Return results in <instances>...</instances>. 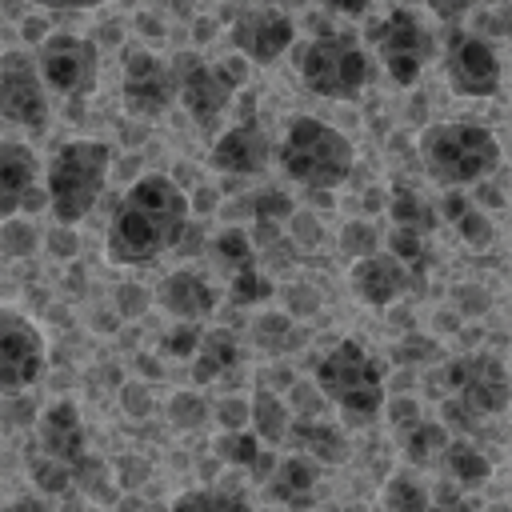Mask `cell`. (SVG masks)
<instances>
[{"label": "cell", "mask_w": 512, "mask_h": 512, "mask_svg": "<svg viewBox=\"0 0 512 512\" xmlns=\"http://www.w3.org/2000/svg\"><path fill=\"white\" fill-rule=\"evenodd\" d=\"M148 300H152V296H148L144 284H120V288H116V312L128 316V320L140 316V312H148Z\"/></svg>", "instance_id": "b9f144b4"}, {"label": "cell", "mask_w": 512, "mask_h": 512, "mask_svg": "<svg viewBox=\"0 0 512 512\" xmlns=\"http://www.w3.org/2000/svg\"><path fill=\"white\" fill-rule=\"evenodd\" d=\"M212 252H216V264L228 268V276H236L244 268H256V244H252V236L244 228H224L216 236Z\"/></svg>", "instance_id": "836d02e7"}, {"label": "cell", "mask_w": 512, "mask_h": 512, "mask_svg": "<svg viewBox=\"0 0 512 512\" xmlns=\"http://www.w3.org/2000/svg\"><path fill=\"white\" fill-rule=\"evenodd\" d=\"M376 252H380V232L368 220H348L340 228V256H348L356 264V260L376 256Z\"/></svg>", "instance_id": "8d00e7d4"}, {"label": "cell", "mask_w": 512, "mask_h": 512, "mask_svg": "<svg viewBox=\"0 0 512 512\" xmlns=\"http://www.w3.org/2000/svg\"><path fill=\"white\" fill-rule=\"evenodd\" d=\"M300 80L312 96L356 100L372 80V60L352 32H320L300 52Z\"/></svg>", "instance_id": "52a82bcc"}, {"label": "cell", "mask_w": 512, "mask_h": 512, "mask_svg": "<svg viewBox=\"0 0 512 512\" xmlns=\"http://www.w3.org/2000/svg\"><path fill=\"white\" fill-rule=\"evenodd\" d=\"M156 304L176 316V324H200L216 312L220 292L212 288V280L196 268H176L156 284Z\"/></svg>", "instance_id": "d6986e66"}, {"label": "cell", "mask_w": 512, "mask_h": 512, "mask_svg": "<svg viewBox=\"0 0 512 512\" xmlns=\"http://www.w3.org/2000/svg\"><path fill=\"white\" fill-rule=\"evenodd\" d=\"M428 488H424V480H416L412 472H396L388 484H384V496H380V504H384V512H428Z\"/></svg>", "instance_id": "d6a6232c"}, {"label": "cell", "mask_w": 512, "mask_h": 512, "mask_svg": "<svg viewBox=\"0 0 512 512\" xmlns=\"http://www.w3.org/2000/svg\"><path fill=\"white\" fill-rule=\"evenodd\" d=\"M252 340L260 352H272V356H284V352H296L308 332L288 316V312H260L256 324H252Z\"/></svg>", "instance_id": "f1b7e54d"}, {"label": "cell", "mask_w": 512, "mask_h": 512, "mask_svg": "<svg viewBox=\"0 0 512 512\" xmlns=\"http://www.w3.org/2000/svg\"><path fill=\"white\" fill-rule=\"evenodd\" d=\"M120 100L132 116L140 120H156L172 108L176 100V84H172V64H164L156 52L148 48H132L124 52V68H120Z\"/></svg>", "instance_id": "4fadbf2b"}, {"label": "cell", "mask_w": 512, "mask_h": 512, "mask_svg": "<svg viewBox=\"0 0 512 512\" xmlns=\"http://www.w3.org/2000/svg\"><path fill=\"white\" fill-rule=\"evenodd\" d=\"M36 72L48 92L76 100L96 84L100 48H96V40H84L76 32H48L36 52Z\"/></svg>", "instance_id": "9c48e42d"}, {"label": "cell", "mask_w": 512, "mask_h": 512, "mask_svg": "<svg viewBox=\"0 0 512 512\" xmlns=\"http://www.w3.org/2000/svg\"><path fill=\"white\" fill-rule=\"evenodd\" d=\"M200 324H172L164 336H160V352L172 356V360H192L196 348H200Z\"/></svg>", "instance_id": "f35d334b"}, {"label": "cell", "mask_w": 512, "mask_h": 512, "mask_svg": "<svg viewBox=\"0 0 512 512\" xmlns=\"http://www.w3.org/2000/svg\"><path fill=\"white\" fill-rule=\"evenodd\" d=\"M192 200L188 192L164 176V172H144L128 184L120 196L108 232H104V256L116 268H144L156 264L164 252H172L184 232H188Z\"/></svg>", "instance_id": "6da1fadb"}, {"label": "cell", "mask_w": 512, "mask_h": 512, "mask_svg": "<svg viewBox=\"0 0 512 512\" xmlns=\"http://www.w3.org/2000/svg\"><path fill=\"white\" fill-rule=\"evenodd\" d=\"M252 208H256V220H260V224H276V220H284V216L292 212V204H288L280 192H264Z\"/></svg>", "instance_id": "ee69618b"}, {"label": "cell", "mask_w": 512, "mask_h": 512, "mask_svg": "<svg viewBox=\"0 0 512 512\" xmlns=\"http://www.w3.org/2000/svg\"><path fill=\"white\" fill-rule=\"evenodd\" d=\"M432 356H436V340H424V336H420V340L412 336V340H404V344L396 348V360H400V364H412V360L420 364V360H432Z\"/></svg>", "instance_id": "7dc6e473"}, {"label": "cell", "mask_w": 512, "mask_h": 512, "mask_svg": "<svg viewBox=\"0 0 512 512\" xmlns=\"http://www.w3.org/2000/svg\"><path fill=\"white\" fill-rule=\"evenodd\" d=\"M348 284H352V292H356L360 304H368V308H388V304H396V300L412 288V272H408L396 256L376 252V256H364V260L352 264Z\"/></svg>", "instance_id": "ffe728a7"}, {"label": "cell", "mask_w": 512, "mask_h": 512, "mask_svg": "<svg viewBox=\"0 0 512 512\" xmlns=\"http://www.w3.org/2000/svg\"><path fill=\"white\" fill-rule=\"evenodd\" d=\"M420 164L432 184L456 192L500 168V140L480 120H436L420 132Z\"/></svg>", "instance_id": "3957f363"}, {"label": "cell", "mask_w": 512, "mask_h": 512, "mask_svg": "<svg viewBox=\"0 0 512 512\" xmlns=\"http://www.w3.org/2000/svg\"><path fill=\"white\" fill-rule=\"evenodd\" d=\"M248 428L260 444H284L292 428V412L272 388H256L248 396Z\"/></svg>", "instance_id": "d4e9b609"}, {"label": "cell", "mask_w": 512, "mask_h": 512, "mask_svg": "<svg viewBox=\"0 0 512 512\" xmlns=\"http://www.w3.org/2000/svg\"><path fill=\"white\" fill-rule=\"evenodd\" d=\"M172 84H176V100L184 104V112H188L200 128L212 132V128L220 124L228 100H232V92H228V84L216 76V68H212L204 56H196V52H180V56L172 60Z\"/></svg>", "instance_id": "9a60e30c"}, {"label": "cell", "mask_w": 512, "mask_h": 512, "mask_svg": "<svg viewBox=\"0 0 512 512\" xmlns=\"http://www.w3.org/2000/svg\"><path fill=\"white\" fill-rule=\"evenodd\" d=\"M232 44H236V56L252 60V64H272L280 60L292 40H296V20L284 12V8H272V4H252V8H240L232 16Z\"/></svg>", "instance_id": "5bb4252c"}, {"label": "cell", "mask_w": 512, "mask_h": 512, "mask_svg": "<svg viewBox=\"0 0 512 512\" xmlns=\"http://www.w3.org/2000/svg\"><path fill=\"white\" fill-rule=\"evenodd\" d=\"M384 244H388L384 252H388V256H396V260H400V264L412 272V280L428 272V264H432L428 236H420V232H404V228H388Z\"/></svg>", "instance_id": "1f68e13d"}, {"label": "cell", "mask_w": 512, "mask_h": 512, "mask_svg": "<svg viewBox=\"0 0 512 512\" xmlns=\"http://www.w3.org/2000/svg\"><path fill=\"white\" fill-rule=\"evenodd\" d=\"M172 512H252V504L232 488H188L172 500Z\"/></svg>", "instance_id": "4dcf8cb0"}, {"label": "cell", "mask_w": 512, "mask_h": 512, "mask_svg": "<svg viewBox=\"0 0 512 512\" xmlns=\"http://www.w3.org/2000/svg\"><path fill=\"white\" fill-rule=\"evenodd\" d=\"M268 156H272V144H268L264 128L256 120H240L212 140L208 164L224 176H256L268 168Z\"/></svg>", "instance_id": "ac0fdd59"}, {"label": "cell", "mask_w": 512, "mask_h": 512, "mask_svg": "<svg viewBox=\"0 0 512 512\" xmlns=\"http://www.w3.org/2000/svg\"><path fill=\"white\" fill-rule=\"evenodd\" d=\"M500 56L480 32H452L444 48V80L456 96L488 100L500 92Z\"/></svg>", "instance_id": "7c38bea8"}, {"label": "cell", "mask_w": 512, "mask_h": 512, "mask_svg": "<svg viewBox=\"0 0 512 512\" xmlns=\"http://www.w3.org/2000/svg\"><path fill=\"white\" fill-rule=\"evenodd\" d=\"M48 364V344L40 336V328L16 312V308H0V396H24Z\"/></svg>", "instance_id": "30bf717a"}, {"label": "cell", "mask_w": 512, "mask_h": 512, "mask_svg": "<svg viewBox=\"0 0 512 512\" xmlns=\"http://www.w3.org/2000/svg\"><path fill=\"white\" fill-rule=\"evenodd\" d=\"M428 512H476V504H472L460 488L444 484L440 492H432V496H428Z\"/></svg>", "instance_id": "7bdbcfd3"}, {"label": "cell", "mask_w": 512, "mask_h": 512, "mask_svg": "<svg viewBox=\"0 0 512 512\" xmlns=\"http://www.w3.org/2000/svg\"><path fill=\"white\" fill-rule=\"evenodd\" d=\"M496 20H500V32L512 40V4H504V8L496 12Z\"/></svg>", "instance_id": "f907efd6"}, {"label": "cell", "mask_w": 512, "mask_h": 512, "mask_svg": "<svg viewBox=\"0 0 512 512\" xmlns=\"http://www.w3.org/2000/svg\"><path fill=\"white\" fill-rule=\"evenodd\" d=\"M448 428L440 424V420H412V424H404L400 428V456L412 464V468H432V464H440V456H444V448H448Z\"/></svg>", "instance_id": "484cf974"}, {"label": "cell", "mask_w": 512, "mask_h": 512, "mask_svg": "<svg viewBox=\"0 0 512 512\" xmlns=\"http://www.w3.org/2000/svg\"><path fill=\"white\" fill-rule=\"evenodd\" d=\"M388 216H392V228H404V232H420V236H428L440 220H436V208L420 196V192H412V188H396L392 196H388Z\"/></svg>", "instance_id": "f546056e"}, {"label": "cell", "mask_w": 512, "mask_h": 512, "mask_svg": "<svg viewBox=\"0 0 512 512\" xmlns=\"http://www.w3.org/2000/svg\"><path fill=\"white\" fill-rule=\"evenodd\" d=\"M372 40H376V60L384 64V76L396 88H412L436 52V36L424 24V16L416 8H404V4L384 12Z\"/></svg>", "instance_id": "ba28073f"}, {"label": "cell", "mask_w": 512, "mask_h": 512, "mask_svg": "<svg viewBox=\"0 0 512 512\" xmlns=\"http://www.w3.org/2000/svg\"><path fill=\"white\" fill-rule=\"evenodd\" d=\"M212 452L224 460V464H232V468H244V472H252V480H268L272 476V468H276V456L244 428V432H220L216 436V444H212Z\"/></svg>", "instance_id": "603a6c76"}, {"label": "cell", "mask_w": 512, "mask_h": 512, "mask_svg": "<svg viewBox=\"0 0 512 512\" xmlns=\"http://www.w3.org/2000/svg\"><path fill=\"white\" fill-rule=\"evenodd\" d=\"M216 68V76L228 84V92H236L244 80H248V60L244 56H228V60H220V64H212Z\"/></svg>", "instance_id": "bcb514c9"}, {"label": "cell", "mask_w": 512, "mask_h": 512, "mask_svg": "<svg viewBox=\"0 0 512 512\" xmlns=\"http://www.w3.org/2000/svg\"><path fill=\"white\" fill-rule=\"evenodd\" d=\"M312 384L320 396L344 416V424L364 428L372 424L384 404H388V384H384V360L364 344V340H336L312 372Z\"/></svg>", "instance_id": "7a4b0ae2"}, {"label": "cell", "mask_w": 512, "mask_h": 512, "mask_svg": "<svg viewBox=\"0 0 512 512\" xmlns=\"http://www.w3.org/2000/svg\"><path fill=\"white\" fill-rule=\"evenodd\" d=\"M440 208H444V220L456 228V236L468 244V248H488L492 244V220L480 212V204L476 200H468L464 192H444V200H440Z\"/></svg>", "instance_id": "83f0119b"}, {"label": "cell", "mask_w": 512, "mask_h": 512, "mask_svg": "<svg viewBox=\"0 0 512 512\" xmlns=\"http://www.w3.org/2000/svg\"><path fill=\"white\" fill-rule=\"evenodd\" d=\"M272 296H276V284H272V276H264L260 268H244V272L228 276V300L240 304V308L268 304Z\"/></svg>", "instance_id": "e575fe53"}, {"label": "cell", "mask_w": 512, "mask_h": 512, "mask_svg": "<svg viewBox=\"0 0 512 512\" xmlns=\"http://www.w3.org/2000/svg\"><path fill=\"white\" fill-rule=\"evenodd\" d=\"M4 512H56L44 496H20V500H12Z\"/></svg>", "instance_id": "681fc988"}, {"label": "cell", "mask_w": 512, "mask_h": 512, "mask_svg": "<svg viewBox=\"0 0 512 512\" xmlns=\"http://www.w3.org/2000/svg\"><path fill=\"white\" fill-rule=\"evenodd\" d=\"M440 468H444V476L452 480V488H460V492L480 488V484L492 476V460H488L472 440H464V436L448 440V448H444V456H440Z\"/></svg>", "instance_id": "4316f807"}, {"label": "cell", "mask_w": 512, "mask_h": 512, "mask_svg": "<svg viewBox=\"0 0 512 512\" xmlns=\"http://www.w3.org/2000/svg\"><path fill=\"white\" fill-rule=\"evenodd\" d=\"M264 492L276 500V504H288V508H312L316 504V492H320V468L304 456H284L276 460L272 476L264 480Z\"/></svg>", "instance_id": "7402d4cb"}, {"label": "cell", "mask_w": 512, "mask_h": 512, "mask_svg": "<svg viewBox=\"0 0 512 512\" xmlns=\"http://www.w3.org/2000/svg\"><path fill=\"white\" fill-rule=\"evenodd\" d=\"M276 160L292 184L308 192H332L352 176L356 148L340 128H332L320 116H292L284 124Z\"/></svg>", "instance_id": "5b68a950"}, {"label": "cell", "mask_w": 512, "mask_h": 512, "mask_svg": "<svg viewBox=\"0 0 512 512\" xmlns=\"http://www.w3.org/2000/svg\"><path fill=\"white\" fill-rule=\"evenodd\" d=\"M168 420H172V428H180V432L200 428V424L208 420V400H204L200 392L184 388V392H176V396L168 400Z\"/></svg>", "instance_id": "74e56055"}, {"label": "cell", "mask_w": 512, "mask_h": 512, "mask_svg": "<svg viewBox=\"0 0 512 512\" xmlns=\"http://www.w3.org/2000/svg\"><path fill=\"white\" fill-rule=\"evenodd\" d=\"M288 400H292V404H288L292 420H316V416H324V404H328L312 380L292 384V388H288Z\"/></svg>", "instance_id": "ab89813d"}, {"label": "cell", "mask_w": 512, "mask_h": 512, "mask_svg": "<svg viewBox=\"0 0 512 512\" xmlns=\"http://www.w3.org/2000/svg\"><path fill=\"white\" fill-rule=\"evenodd\" d=\"M48 208L40 160L24 140H0V224Z\"/></svg>", "instance_id": "2e32d148"}, {"label": "cell", "mask_w": 512, "mask_h": 512, "mask_svg": "<svg viewBox=\"0 0 512 512\" xmlns=\"http://www.w3.org/2000/svg\"><path fill=\"white\" fill-rule=\"evenodd\" d=\"M284 444H292L296 456H304V460H312V464H344L348 452H352L344 428L332 424L328 416H316V420H292Z\"/></svg>", "instance_id": "44dd1931"}, {"label": "cell", "mask_w": 512, "mask_h": 512, "mask_svg": "<svg viewBox=\"0 0 512 512\" xmlns=\"http://www.w3.org/2000/svg\"><path fill=\"white\" fill-rule=\"evenodd\" d=\"M440 388L448 392L440 404V424L444 428H460L472 432L480 420L500 416L512 404V384H508V368L488 356V352H472V356H456L440 368Z\"/></svg>", "instance_id": "8992f818"}, {"label": "cell", "mask_w": 512, "mask_h": 512, "mask_svg": "<svg viewBox=\"0 0 512 512\" xmlns=\"http://www.w3.org/2000/svg\"><path fill=\"white\" fill-rule=\"evenodd\" d=\"M120 404H124V412H128V416H148L152 396H148V388H144V384H124Z\"/></svg>", "instance_id": "c3c4849f"}, {"label": "cell", "mask_w": 512, "mask_h": 512, "mask_svg": "<svg viewBox=\"0 0 512 512\" xmlns=\"http://www.w3.org/2000/svg\"><path fill=\"white\" fill-rule=\"evenodd\" d=\"M48 116H52V104H48V88L36 72V56L20 52V48L4 52L0 56V120L44 132Z\"/></svg>", "instance_id": "8fae6325"}, {"label": "cell", "mask_w": 512, "mask_h": 512, "mask_svg": "<svg viewBox=\"0 0 512 512\" xmlns=\"http://www.w3.org/2000/svg\"><path fill=\"white\" fill-rule=\"evenodd\" d=\"M48 252L56 256V260H72L76 256V248H80V240H76V228H64V224H56L52 232H48Z\"/></svg>", "instance_id": "f6af8a7d"}, {"label": "cell", "mask_w": 512, "mask_h": 512, "mask_svg": "<svg viewBox=\"0 0 512 512\" xmlns=\"http://www.w3.org/2000/svg\"><path fill=\"white\" fill-rule=\"evenodd\" d=\"M36 456L68 468L72 476L80 472V464L88 460V432H84V416L72 400H52L40 416H36Z\"/></svg>", "instance_id": "e0dca14e"}, {"label": "cell", "mask_w": 512, "mask_h": 512, "mask_svg": "<svg viewBox=\"0 0 512 512\" xmlns=\"http://www.w3.org/2000/svg\"><path fill=\"white\" fill-rule=\"evenodd\" d=\"M112 176V148L92 136L64 140L44 164V196L56 224L76 228L100 200Z\"/></svg>", "instance_id": "277c9868"}, {"label": "cell", "mask_w": 512, "mask_h": 512, "mask_svg": "<svg viewBox=\"0 0 512 512\" xmlns=\"http://www.w3.org/2000/svg\"><path fill=\"white\" fill-rule=\"evenodd\" d=\"M216 424L224 432H244L248 428V400L244 396H228L216 404Z\"/></svg>", "instance_id": "60d3db41"}, {"label": "cell", "mask_w": 512, "mask_h": 512, "mask_svg": "<svg viewBox=\"0 0 512 512\" xmlns=\"http://www.w3.org/2000/svg\"><path fill=\"white\" fill-rule=\"evenodd\" d=\"M36 244H40V232H36L32 220L16 216V220H4V224H0V256L24 260V256L36 252Z\"/></svg>", "instance_id": "d590c367"}, {"label": "cell", "mask_w": 512, "mask_h": 512, "mask_svg": "<svg viewBox=\"0 0 512 512\" xmlns=\"http://www.w3.org/2000/svg\"><path fill=\"white\" fill-rule=\"evenodd\" d=\"M240 364V344H236V336L232 332H224V328H212V332H204L200 336V348H196V356H192V384H212V380H220L228 368H236Z\"/></svg>", "instance_id": "cb8c5ba5"}]
</instances>
